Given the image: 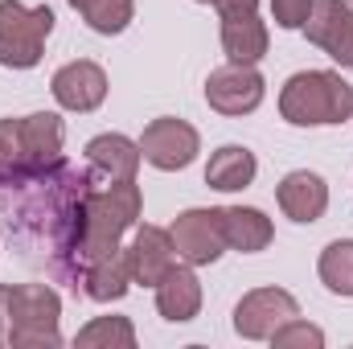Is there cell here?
<instances>
[{
	"label": "cell",
	"instance_id": "obj_1",
	"mask_svg": "<svg viewBox=\"0 0 353 349\" xmlns=\"http://www.w3.org/2000/svg\"><path fill=\"white\" fill-rule=\"evenodd\" d=\"M144 210L140 185L136 181H99L83 193L79 206V222H74V243H70V271L66 275H83L90 263L107 259L115 251H123V235L136 226Z\"/></svg>",
	"mask_w": 353,
	"mask_h": 349
},
{
	"label": "cell",
	"instance_id": "obj_2",
	"mask_svg": "<svg viewBox=\"0 0 353 349\" xmlns=\"http://www.w3.org/2000/svg\"><path fill=\"white\" fill-rule=\"evenodd\" d=\"M62 140H66V128L54 111L0 119V185H25L66 165Z\"/></svg>",
	"mask_w": 353,
	"mask_h": 349
},
{
	"label": "cell",
	"instance_id": "obj_3",
	"mask_svg": "<svg viewBox=\"0 0 353 349\" xmlns=\"http://www.w3.org/2000/svg\"><path fill=\"white\" fill-rule=\"evenodd\" d=\"M279 115L296 128H329L353 119V87L337 70H300L279 90Z\"/></svg>",
	"mask_w": 353,
	"mask_h": 349
},
{
	"label": "cell",
	"instance_id": "obj_4",
	"mask_svg": "<svg viewBox=\"0 0 353 349\" xmlns=\"http://www.w3.org/2000/svg\"><path fill=\"white\" fill-rule=\"evenodd\" d=\"M58 321H62V296L50 283H17L8 292V346L12 349L62 346Z\"/></svg>",
	"mask_w": 353,
	"mask_h": 349
},
{
	"label": "cell",
	"instance_id": "obj_5",
	"mask_svg": "<svg viewBox=\"0 0 353 349\" xmlns=\"http://www.w3.org/2000/svg\"><path fill=\"white\" fill-rule=\"evenodd\" d=\"M54 33V8L50 4H21L0 0V66L8 70H33L46 54V41Z\"/></svg>",
	"mask_w": 353,
	"mask_h": 349
},
{
	"label": "cell",
	"instance_id": "obj_6",
	"mask_svg": "<svg viewBox=\"0 0 353 349\" xmlns=\"http://www.w3.org/2000/svg\"><path fill=\"white\" fill-rule=\"evenodd\" d=\"M140 152H144V161H148L152 169H161V173H176V169H189V165L197 161V152H201V136H197L193 123L173 119V115H161V119H152V123L144 128V136H140Z\"/></svg>",
	"mask_w": 353,
	"mask_h": 349
},
{
	"label": "cell",
	"instance_id": "obj_7",
	"mask_svg": "<svg viewBox=\"0 0 353 349\" xmlns=\"http://www.w3.org/2000/svg\"><path fill=\"white\" fill-rule=\"evenodd\" d=\"M169 239L176 247V259L189 267H205L226 255V230H222V210H185L169 226Z\"/></svg>",
	"mask_w": 353,
	"mask_h": 349
},
{
	"label": "cell",
	"instance_id": "obj_8",
	"mask_svg": "<svg viewBox=\"0 0 353 349\" xmlns=\"http://www.w3.org/2000/svg\"><path fill=\"white\" fill-rule=\"evenodd\" d=\"M292 317H300V304H296L292 292H283V288H255L234 308V333L247 337V341H271V333L279 325H288Z\"/></svg>",
	"mask_w": 353,
	"mask_h": 349
},
{
	"label": "cell",
	"instance_id": "obj_9",
	"mask_svg": "<svg viewBox=\"0 0 353 349\" xmlns=\"http://www.w3.org/2000/svg\"><path fill=\"white\" fill-rule=\"evenodd\" d=\"M263 74L255 66H243V62H226L218 66L210 79H205V103L218 111V115H251L259 103H263Z\"/></svg>",
	"mask_w": 353,
	"mask_h": 349
},
{
	"label": "cell",
	"instance_id": "obj_10",
	"mask_svg": "<svg viewBox=\"0 0 353 349\" xmlns=\"http://www.w3.org/2000/svg\"><path fill=\"white\" fill-rule=\"evenodd\" d=\"M304 33L337 66L353 70V4L350 0H312V12L304 21Z\"/></svg>",
	"mask_w": 353,
	"mask_h": 349
},
{
	"label": "cell",
	"instance_id": "obj_11",
	"mask_svg": "<svg viewBox=\"0 0 353 349\" xmlns=\"http://www.w3.org/2000/svg\"><path fill=\"white\" fill-rule=\"evenodd\" d=\"M50 90H54L58 107L87 115L94 107H103V99H107V70H103L99 62H87V58L66 62V66L54 74Z\"/></svg>",
	"mask_w": 353,
	"mask_h": 349
},
{
	"label": "cell",
	"instance_id": "obj_12",
	"mask_svg": "<svg viewBox=\"0 0 353 349\" xmlns=\"http://www.w3.org/2000/svg\"><path fill=\"white\" fill-rule=\"evenodd\" d=\"M123 255H128L132 283L157 288V283L169 275V267L176 263V247H173V239H169V230H161V226H140V230L132 235V243L123 247Z\"/></svg>",
	"mask_w": 353,
	"mask_h": 349
},
{
	"label": "cell",
	"instance_id": "obj_13",
	"mask_svg": "<svg viewBox=\"0 0 353 349\" xmlns=\"http://www.w3.org/2000/svg\"><path fill=\"white\" fill-rule=\"evenodd\" d=\"M275 201H279V210H283L292 222L312 226V222H321V214L329 210V185H325V177L308 173V169H296V173H288L279 181Z\"/></svg>",
	"mask_w": 353,
	"mask_h": 349
},
{
	"label": "cell",
	"instance_id": "obj_14",
	"mask_svg": "<svg viewBox=\"0 0 353 349\" xmlns=\"http://www.w3.org/2000/svg\"><path fill=\"white\" fill-rule=\"evenodd\" d=\"M144 152L140 140H128L119 132H103L87 144V169L94 173V181H136Z\"/></svg>",
	"mask_w": 353,
	"mask_h": 349
},
{
	"label": "cell",
	"instance_id": "obj_15",
	"mask_svg": "<svg viewBox=\"0 0 353 349\" xmlns=\"http://www.w3.org/2000/svg\"><path fill=\"white\" fill-rule=\"evenodd\" d=\"M157 308L173 325H185V321H193L201 312V279H197V271L189 263L176 259L169 267V275L157 283Z\"/></svg>",
	"mask_w": 353,
	"mask_h": 349
},
{
	"label": "cell",
	"instance_id": "obj_16",
	"mask_svg": "<svg viewBox=\"0 0 353 349\" xmlns=\"http://www.w3.org/2000/svg\"><path fill=\"white\" fill-rule=\"evenodd\" d=\"M267 25L259 21V12H234V17H222V50L230 62H243V66H255L267 58Z\"/></svg>",
	"mask_w": 353,
	"mask_h": 349
},
{
	"label": "cell",
	"instance_id": "obj_17",
	"mask_svg": "<svg viewBox=\"0 0 353 349\" xmlns=\"http://www.w3.org/2000/svg\"><path fill=\"white\" fill-rule=\"evenodd\" d=\"M255 173H259V161H255L251 148H243V144H222V148L210 157V165H205V185L218 189V193H234V189H247V185L255 181Z\"/></svg>",
	"mask_w": 353,
	"mask_h": 349
},
{
	"label": "cell",
	"instance_id": "obj_18",
	"mask_svg": "<svg viewBox=\"0 0 353 349\" xmlns=\"http://www.w3.org/2000/svg\"><path fill=\"white\" fill-rule=\"evenodd\" d=\"M222 230H226V247H234L243 255L263 251L267 243L275 239L271 218L263 210H255V206H226L222 210Z\"/></svg>",
	"mask_w": 353,
	"mask_h": 349
},
{
	"label": "cell",
	"instance_id": "obj_19",
	"mask_svg": "<svg viewBox=\"0 0 353 349\" xmlns=\"http://www.w3.org/2000/svg\"><path fill=\"white\" fill-rule=\"evenodd\" d=\"M79 283H83V296H90L94 304H111V300H123V296H128V288H132L128 255H123V251H115V255H107V259L90 263L87 271L79 275Z\"/></svg>",
	"mask_w": 353,
	"mask_h": 349
},
{
	"label": "cell",
	"instance_id": "obj_20",
	"mask_svg": "<svg viewBox=\"0 0 353 349\" xmlns=\"http://www.w3.org/2000/svg\"><path fill=\"white\" fill-rule=\"evenodd\" d=\"M79 349H136V329L128 317H94L74 337Z\"/></svg>",
	"mask_w": 353,
	"mask_h": 349
},
{
	"label": "cell",
	"instance_id": "obj_21",
	"mask_svg": "<svg viewBox=\"0 0 353 349\" xmlns=\"http://www.w3.org/2000/svg\"><path fill=\"white\" fill-rule=\"evenodd\" d=\"M321 283L333 292V296H353V239H337L321 251Z\"/></svg>",
	"mask_w": 353,
	"mask_h": 349
},
{
	"label": "cell",
	"instance_id": "obj_22",
	"mask_svg": "<svg viewBox=\"0 0 353 349\" xmlns=\"http://www.w3.org/2000/svg\"><path fill=\"white\" fill-rule=\"evenodd\" d=\"M132 17H136V4L132 0H90L87 8H83V21H87L94 33H123L128 25H132Z\"/></svg>",
	"mask_w": 353,
	"mask_h": 349
},
{
	"label": "cell",
	"instance_id": "obj_23",
	"mask_svg": "<svg viewBox=\"0 0 353 349\" xmlns=\"http://www.w3.org/2000/svg\"><path fill=\"white\" fill-rule=\"evenodd\" d=\"M271 346H275V349H321V346H325V333H321L316 325H308V321L292 317L288 325H279V329L271 333Z\"/></svg>",
	"mask_w": 353,
	"mask_h": 349
},
{
	"label": "cell",
	"instance_id": "obj_24",
	"mask_svg": "<svg viewBox=\"0 0 353 349\" xmlns=\"http://www.w3.org/2000/svg\"><path fill=\"white\" fill-rule=\"evenodd\" d=\"M271 12H275L279 29H304V21L312 12V0H271Z\"/></svg>",
	"mask_w": 353,
	"mask_h": 349
},
{
	"label": "cell",
	"instance_id": "obj_25",
	"mask_svg": "<svg viewBox=\"0 0 353 349\" xmlns=\"http://www.w3.org/2000/svg\"><path fill=\"white\" fill-rule=\"evenodd\" d=\"M197 4H214L222 17H234V12H259V0H197Z\"/></svg>",
	"mask_w": 353,
	"mask_h": 349
},
{
	"label": "cell",
	"instance_id": "obj_26",
	"mask_svg": "<svg viewBox=\"0 0 353 349\" xmlns=\"http://www.w3.org/2000/svg\"><path fill=\"white\" fill-rule=\"evenodd\" d=\"M8 292L12 283H0V346H8Z\"/></svg>",
	"mask_w": 353,
	"mask_h": 349
},
{
	"label": "cell",
	"instance_id": "obj_27",
	"mask_svg": "<svg viewBox=\"0 0 353 349\" xmlns=\"http://www.w3.org/2000/svg\"><path fill=\"white\" fill-rule=\"evenodd\" d=\"M66 4H70V8H79V12H83V8H87L90 0H66Z\"/></svg>",
	"mask_w": 353,
	"mask_h": 349
},
{
	"label": "cell",
	"instance_id": "obj_28",
	"mask_svg": "<svg viewBox=\"0 0 353 349\" xmlns=\"http://www.w3.org/2000/svg\"><path fill=\"white\" fill-rule=\"evenodd\" d=\"M350 4H353V0H350Z\"/></svg>",
	"mask_w": 353,
	"mask_h": 349
}]
</instances>
